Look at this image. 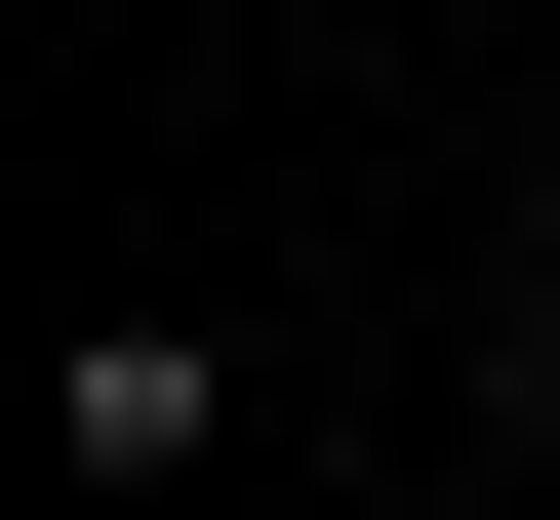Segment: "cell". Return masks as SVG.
<instances>
[{
    "label": "cell",
    "mask_w": 560,
    "mask_h": 520,
    "mask_svg": "<svg viewBox=\"0 0 560 520\" xmlns=\"http://www.w3.org/2000/svg\"><path fill=\"white\" fill-rule=\"evenodd\" d=\"M521 321H560V120H521Z\"/></svg>",
    "instance_id": "7a4b0ae2"
},
{
    "label": "cell",
    "mask_w": 560,
    "mask_h": 520,
    "mask_svg": "<svg viewBox=\"0 0 560 520\" xmlns=\"http://www.w3.org/2000/svg\"><path fill=\"white\" fill-rule=\"evenodd\" d=\"M81 481H120V520L241 481V360H200V321H81Z\"/></svg>",
    "instance_id": "6da1fadb"
},
{
    "label": "cell",
    "mask_w": 560,
    "mask_h": 520,
    "mask_svg": "<svg viewBox=\"0 0 560 520\" xmlns=\"http://www.w3.org/2000/svg\"><path fill=\"white\" fill-rule=\"evenodd\" d=\"M521 81H560V0H521Z\"/></svg>",
    "instance_id": "3957f363"
}]
</instances>
